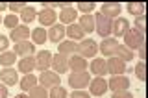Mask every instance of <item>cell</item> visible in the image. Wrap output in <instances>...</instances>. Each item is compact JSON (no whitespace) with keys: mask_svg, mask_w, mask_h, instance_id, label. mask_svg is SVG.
Masks as SVG:
<instances>
[{"mask_svg":"<svg viewBox=\"0 0 148 98\" xmlns=\"http://www.w3.org/2000/svg\"><path fill=\"white\" fill-rule=\"evenodd\" d=\"M143 45H146V37H145V34H141V32L130 30L128 34L124 35V46H126V48H130L132 52L139 50Z\"/></svg>","mask_w":148,"mask_h":98,"instance_id":"6da1fadb","label":"cell"},{"mask_svg":"<svg viewBox=\"0 0 148 98\" xmlns=\"http://www.w3.org/2000/svg\"><path fill=\"white\" fill-rule=\"evenodd\" d=\"M89 72L83 71V72H71L69 74V85L72 87L74 91H83L85 87H89Z\"/></svg>","mask_w":148,"mask_h":98,"instance_id":"7a4b0ae2","label":"cell"},{"mask_svg":"<svg viewBox=\"0 0 148 98\" xmlns=\"http://www.w3.org/2000/svg\"><path fill=\"white\" fill-rule=\"evenodd\" d=\"M78 56H82L83 59H92L96 58V54H98V45L95 43L92 39H82L80 43H78Z\"/></svg>","mask_w":148,"mask_h":98,"instance_id":"3957f363","label":"cell"},{"mask_svg":"<svg viewBox=\"0 0 148 98\" xmlns=\"http://www.w3.org/2000/svg\"><path fill=\"white\" fill-rule=\"evenodd\" d=\"M111 28H113V21L108 17H104L102 13H96L95 15V30L98 32L100 37H104V39H108L111 35Z\"/></svg>","mask_w":148,"mask_h":98,"instance_id":"277c9868","label":"cell"},{"mask_svg":"<svg viewBox=\"0 0 148 98\" xmlns=\"http://www.w3.org/2000/svg\"><path fill=\"white\" fill-rule=\"evenodd\" d=\"M106 65H108V74H111V76H122L124 72L132 71V69L126 67V63L120 61L119 58H115V56H111L108 61H106Z\"/></svg>","mask_w":148,"mask_h":98,"instance_id":"5b68a950","label":"cell"},{"mask_svg":"<svg viewBox=\"0 0 148 98\" xmlns=\"http://www.w3.org/2000/svg\"><path fill=\"white\" fill-rule=\"evenodd\" d=\"M41 83V87H45V89H52V87L59 85V74H56L54 71H43L41 72V76L37 78Z\"/></svg>","mask_w":148,"mask_h":98,"instance_id":"8992f818","label":"cell"},{"mask_svg":"<svg viewBox=\"0 0 148 98\" xmlns=\"http://www.w3.org/2000/svg\"><path fill=\"white\" fill-rule=\"evenodd\" d=\"M108 93V80L106 78H98L89 82V95L91 96H104Z\"/></svg>","mask_w":148,"mask_h":98,"instance_id":"52a82bcc","label":"cell"},{"mask_svg":"<svg viewBox=\"0 0 148 98\" xmlns=\"http://www.w3.org/2000/svg\"><path fill=\"white\" fill-rule=\"evenodd\" d=\"M50 69H54L56 74H65L69 72V56H63V54H54L52 56V65Z\"/></svg>","mask_w":148,"mask_h":98,"instance_id":"ba28073f","label":"cell"},{"mask_svg":"<svg viewBox=\"0 0 148 98\" xmlns=\"http://www.w3.org/2000/svg\"><path fill=\"white\" fill-rule=\"evenodd\" d=\"M52 52H48V50H41V52H37L34 58H35V69H39L41 72L43 71H48L50 65H52Z\"/></svg>","mask_w":148,"mask_h":98,"instance_id":"9c48e42d","label":"cell"},{"mask_svg":"<svg viewBox=\"0 0 148 98\" xmlns=\"http://www.w3.org/2000/svg\"><path fill=\"white\" fill-rule=\"evenodd\" d=\"M108 89H111L113 93H117V91H128L130 89V80L126 76H111L109 80H108Z\"/></svg>","mask_w":148,"mask_h":98,"instance_id":"30bf717a","label":"cell"},{"mask_svg":"<svg viewBox=\"0 0 148 98\" xmlns=\"http://www.w3.org/2000/svg\"><path fill=\"white\" fill-rule=\"evenodd\" d=\"M120 11H122V8H120L119 2H104V4H102V9H100L102 15L111 19V21L119 19L120 17Z\"/></svg>","mask_w":148,"mask_h":98,"instance_id":"8fae6325","label":"cell"},{"mask_svg":"<svg viewBox=\"0 0 148 98\" xmlns=\"http://www.w3.org/2000/svg\"><path fill=\"white\" fill-rule=\"evenodd\" d=\"M130 30H132V26H130V21H128V19L119 17V19H115V21H113V28H111V34H113L115 37H124Z\"/></svg>","mask_w":148,"mask_h":98,"instance_id":"7c38bea8","label":"cell"},{"mask_svg":"<svg viewBox=\"0 0 148 98\" xmlns=\"http://www.w3.org/2000/svg\"><path fill=\"white\" fill-rule=\"evenodd\" d=\"M89 71L98 78H106L108 74V65H106V59L104 58H92L91 59V65H89Z\"/></svg>","mask_w":148,"mask_h":98,"instance_id":"4fadbf2b","label":"cell"},{"mask_svg":"<svg viewBox=\"0 0 148 98\" xmlns=\"http://www.w3.org/2000/svg\"><path fill=\"white\" fill-rule=\"evenodd\" d=\"M17 56L21 58H28V56H34L35 54V45L32 43L30 39L28 41H21V43H15V50H13Z\"/></svg>","mask_w":148,"mask_h":98,"instance_id":"5bb4252c","label":"cell"},{"mask_svg":"<svg viewBox=\"0 0 148 98\" xmlns=\"http://www.w3.org/2000/svg\"><path fill=\"white\" fill-rule=\"evenodd\" d=\"M56 19H58L56 11L54 9H48V8H43L39 13H37V21H39V24H43V26H54Z\"/></svg>","mask_w":148,"mask_h":98,"instance_id":"9a60e30c","label":"cell"},{"mask_svg":"<svg viewBox=\"0 0 148 98\" xmlns=\"http://www.w3.org/2000/svg\"><path fill=\"white\" fill-rule=\"evenodd\" d=\"M0 80H2L4 85H15L18 83V71L11 67H6L0 71Z\"/></svg>","mask_w":148,"mask_h":98,"instance_id":"2e32d148","label":"cell"},{"mask_svg":"<svg viewBox=\"0 0 148 98\" xmlns=\"http://www.w3.org/2000/svg\"><path fill=\"white\" fill-rule=\"evenodd\" d=\"M69 71H72V72L87 71V59H83L82 56H78V54L69 56Z\"/></svg>","mask_w":148,"mask_h":98,"instance_id":"e0dca14e","label":"cell"},{"mask_svg":"<svg viewBox=\"0 0 148 98\" xmlns=\"http://www.w3.org/2000/svg\"><path fill=\"white\" fill-rule=\"evenodd\" d=\"M119 46V41L117 39H104L98 46V52L104 54V58H111V56H115V50H117Z\"/></svg>","mask_w":148,"mask_h":98,"instance_id":"ac0fdd59","label":"cell"},{"mask_svg":"<svg viewBox=\"0 0 148 98\" xmlns=\"http://www.w3.org/2000/svg\"><path fill=\"white\" fill-rule=\"evenodd\" d=\"M9 39H13L15 43L28 41V39H30V28H28L26 24H18L15 30H11V34H9Z\"/></svg>","mask_w":148,"mask_h":98,"instance_id":"d6986e66","label":"cell"},{"mask_svg":"<svg viewBox=\"0 0 148 98\" xmlns=\"http://www.w3.org/2000/svg\"><path fill=\"white\" fill-rule=\"evenodd\" d=\"M65 35H69V39L71 41H82V39H85V34H83V30H82V26L80 24H69L67 28H65Z\"/></svg>","mask_w":148,"mask_h":98,"instance_id":"ffe728a7","label":"cell"},{"mask_svg":"<svg viewBox=\"0 0 148 98\" xmlns=\"http://www.w3.org/2000/svg\"><path fill=\"white\" fill-rule=\"evenodd\" d=\"M46 34H48V41L59 45V43H61V39L65 37V26L63 24H54V26H50V30L46 32Z\"/></svg>","mask_w":148,"mask_h":98,"instance_id":"44dd1931","label":"cell"},{"mask_svg":"<svg viewBox=\"0 0 148 98\" xmlns=\"http://www.w3.org/2000/svg\"><path fill=\"white\" fill-rule=\"evenodd\" d=\"M17 71H21L22 74H32L35 71V58L34 56H28V58H21V61L17 65Z\"/></svg>","mask_w":148,"mask_h":98,"instance_id":"7402d4cb","label":"cell"},{"mask_svg":"<svg viewBox=\"0 0 148 98\" xmlns=\"http://www.w3.org/2000/svg\"><path fill=\"white\" fill-rule=\"evenodd\" d=\"M78 19V9H74V6L71 8H65L61 13H59V21L61 24H74Z\"/></svg>","mask_w":148,"mask_h":98,"instance_id":"603a6c76","label":"cell"},{"mask_svg":"<svg viewBox=\"0 0 148 98\" xmlns=\"http://www.w3.org/2000/svg\"><path fill=\"white\" fill-rule=\"evenodd\" d=\"M78 24L82 26L83 34H91V32H95V15H82L80 21H78Z\"/></svg>","mask_w":148,"mask_h":98,"instance_id":"cb8c5ba5","label":"cell"},{"mask_svg":"<svg viewBox=\"0 0 148 98\" xmlns=\"http://www.w3.org/2000/svg\"><path fill=\"white\" fill-rule=\"evenodd\" d=\"M37 83H39L37 76H34V74H24V78L21 80V83H18V85H21V89L24 91V93H30V91L37 85Z\"/></svg>","mask_w":148,"mask_h":98,"instance_id":"d4e9b609","label":"cell"},{"mask_svg":"<svg viewBox=\"0 0 148 98\" xmlns=\"http://www.w3.org/2000/svg\"><path fill=\"white\" fill-rule=\"evenodd\" d=\"M115 58H119L120 61L128 63V61H132V59L135 58V54H133L130 48H126L124 45H119V46H117V50H115Z\"/></svg>","mask_w":148,"mask_h":98,"instance_id":"484cf974","label":"cell"},{"mask_svg":"<svg viewBox=\"0 0 148 98\" xmlns=\"http://www.w3.org/2000/svg\"><path fill=\"white\" fill-rule=\"evenodd\" d=\"M58 46H59L58 54H63V56H72L74 52H78V43H74V41H61Z\"/></svg>","mask_w":148,"mask_h":98,"instance_id":"4316f807","label":"cell"},{"mask_svg":"<svg viewBox=\"0 0 148 98\" xmlns=\"http://www.w3.org/2000/svg\"><path fill=\"white\" fill-rule=\"evenodd\" d=\"M35 19H37V9L34 6H26L21 11V21L24 22V24H30V22H34Z\"/></svg>","mask_w":148,"mask_h":98,"instance_id":"83f0119b","label":"cell"},{"mask_svg":"<svg viewBox=\"0 0 148 98\" xmlns=\"http://www.w3.org/2000/svg\"><path fill=\"white\" fill-rule=\"evenodd\" d=\"M32 39H34V45H45V41H48V34L43 26L32 30Z\"/></svg>","mask_w":148,"mask_h":98,"instance_id":"f1b7e54d","label":"cell"},{"mask_svg":"<svg viewBox=\"0 0 148 98\" xmlns=\"http://www.w3.org/2000/svg\"><path fill=\"white\" fill-rule=\"evenodd\" d=\"M15 61H17V54L15 52H2L0 54V65H2L4 69L6 67H13V65H15Z\"/></svg>","mask_w":148,"mask_h":98,"instance_id":"f546056e","label":"cell"},{"mask_svg":"<svg viewBox=\"0 0 148 98\" xmlns=\"http://www.w3.org/2000/svg\"><path fill=\"white\" fill-rule=\"evenodd\" d=\"M126 9H128L130 13H132V15L139 17V15H145V9H146V6H145V2H128Z\"/></svg>","mask_w":148,"mask_h":98,"instance_id":"4dcf8cb0","label":"cell"},{"mask_svg":"<svg viewBox=\"0 0 148 98\" xmlns=\"http://www.w3.org/2000/svg\"><path fill=\"white\" fill-rule=\"evenodd\" d=\"M48 98H69V93H67V89H65V87L56 85V87H52V89H50Z\"/></svg>","mask_w":148,"mask_h":98,"instance_id":"1f68e13d","label":"cell"},{"mask_svg":"<svg viewBox=\"0 0 148 98\" xmlns=\"http://www.w3.org/2000/svg\"><path fill=\"white\" fill-rule=\"evenodd\" d=\"M28 98H48V91H46L45 87H41V85H35L34 89L30 91Z\"/></svg>","mask_w":148,"mask_h":98,"instance_id":"d6a6232c","label":"cell"},{"mask_svg":"<svg viewBox=\"0 0 148 98\" xmlns=\"http://www.w3.org/2000/svg\"><path fill=\"white\" fill-rule=\"evenodd\" d=\"M132 71H135V76H137L141 82L146 80V65H145V61H139V63L135 65V69H132Z\"/></svg>","mask_w":148,"mask_h":98,"instance_id":"836d02e7","label":"cell"},{"mask_svg":"<svg viewBox=\"0 0 148 98\" xmlns=\"http://www.w3.org/2000/svg\"><path fill=\"white\" fill-rule=\"evenodd\" d=\"M4 26L9 28V30H15V28L18 26V17L13 15V13H9L8 17H4Z\"/></svg>","mask_w":148,"mask_h":98,"instance_id":"e575fe53","label":"cell"},{"mask_svg":"<svg viewBox=\"0 0 148 98\" xmlns=\"http://www.w3.org/2000/svg\"><path fill=\"white\" fill-rule=\"evenodd\" d=\"M133 30H137V32H141V34H145V30H146V17H145V15L135 17V22H133Z\"/></svg>","mask_w":148,"mask_h":98,"instance_id":"d590c367","label":"cell"},{"mask_svg":"<svg viewBox=\"0 0 148 98\" xmlns=\"http://www.w3.org/2000/svg\"><path fill=\"white\" fill-rule=\"evenodd\" d=\"M95 2H78L76 4V9H80V11H83V15H91V11L95 9Z\"/></svg>","mask_w":148,"mask_h":98,"instance_id":"8d00e7d4","label":"cell"},{"mask_svg":"<svg viewBox=\"0 0 148 98\" xmlns=\"http://www.w3.org/2000/svg\"><path fill=\"white\" fill-rule=\"evenodd\" d=\"M26 6H28V4H24V2H11V4H8V9H11L13 15H15L17 11H22Z\"/></svg>","mask_w":148,"mask_h":98,"instance_id":"74e56055","label":"cell"},{"mask_svg":"<svg viewBox=\"0 0 148 98\" xmlns=\"http://www.w3.org/2000/svg\"><path fill=\"white\" fill-rule=\"evenodd\" d=\"M8 46H9V37L0 35V54H2V52H8Z\"/></svg>","mask_w":148,"mask_h":98,"instance_id":"f35d334b","label":"cell"},{"mask_svg":"<svg viewBox=\"0 0 148 98\" xmlns=\"http://www.w3.org/2000/svg\"><path fill=\"white\" fill-rule=\"evenodd\" d=\"M69 98H91V95L87 91H72V95Z\"/></svg>","mask_w":148,"mask_h":98,"instance_id":"ab89813d","label":"cell"},{"mask_svg":"<svg viewBox=\"0 0 148 98\" xmlns=\"http://www.w3.org/2000/svg\"><path fill=\"white\" fill-rule=\"evenodd\" d=\"M111 98H133V95L130 91H117V93H113Z\"/></svg>","mask_w":148,"mask_h":98,"instance_id":"60d3db41","label":"cell"},{"mask_svg":"<svg viewBox=\"0 0 148 98\" xmlns=\"http://www.w3.org/2000/svg\"><path fill=\"white\" fill-rule=\"evenodd\" d=\"M9 96V91H8V85L0 83V98H8Z\"/></svg>","mask_w":148,"mask_h":98,"instance_id":"b9f144b4","label":"cell"},{"mask_svg":"<svg viewBox=\"0 0 148 98\" xmlns=\"http://www.w3.org/2000/svg\"><path fill=\"white\" fill-rule=\"evenodd\" d=\"M139 58H141V61H145V58H146V45H143L141 48H139Z\"/></svg>","mask_w":148,"mask_h":98,"instance_id":"7bdbcfd3","label":"cell"},{"mask_svg":"<svg viewBox=\"0 0 148 98\" xmlns=\"http://www.w3.org/2000/svg\"><path fill=\"white\" fill-rule=\"evenodd\" d=\"M2 9H8V4L6 2H0V11H2Z\"/></svg>","mask_w":148,"mask_h":98,"instance_id":"ee69618b","label":"cell"},{"mask_svg":"<svg viewBox=\"0 0 148 98\" xmlns=\"http://www.w3.org/2000/svg\"><path fill=\"white\" fill-rule=\"evenodd\" d=\"M15 98H28V95H24V93H21V95H17Z\"/></svg>","mask_w":148,"mask_h":98,"instance_id":"f6af8a7d","label":"cell"},{"mask_svg":"<svg viewBox=\"0 0 148 98\" xmlns=\"http://www.w3.org/2000/svg\"><path fill=\"white\" fill-rule=\"evenodd\" d=\"M0 22H4V19H2V17H0Z\"/></svg>","mask_w":148,"mask_h":98,"instance_id":"bcb514c9","label":"cell"}]
</instances>
